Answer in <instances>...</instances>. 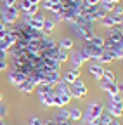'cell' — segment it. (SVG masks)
Listing matches in <instances>:
<instances>
[{
  "mask_svg": "<svg viewBox=\"0 0 123 125\" xmlns=\"http://www.w3.org/2000/svg\"><path fill=\"white\" fill-rule=\"evenodd\" d=\"M107 52H109V54L114 57V61H116V59L121 61V57H123V42H120V43H113V47H111V49L107 51Z\"/></svg>",
  "mask_w": 123,
  "mask_h": 125,
  "instance_id": "cell-11",
  "label": "cell"
},
{
  "mask_svg": "<svg viewBox=\"0 0 123 125\" xmlns=\"http://www.w3.org/2000/svg\"><path fill=\"white\" fill-rule=\"evenodd\" d=\"M107 40H111L113 43H120V42H123L121 26H113V28H109V37H107Z\"/></svg>",
  "mask_w": 123,
  "mask_h": 125,
  "instance_id": "cell-9",
  "label": "cell"
},
{
  "mask_svg": "<svg viewBox=\"0 0 123 125\" xmlns=\"http://www.w3.org/2000/svg\"><path fill=\"white\" fill-rule=\"evenodd\" d=\"M43 19H45V16L37 12L33 16H24V24H28L29 28H33V30H42Z\"/></svg>",
  "mask_w": 123,
  "mask_h": 125,
  "instance_id": "cell-4",
  "label": "cell"
},
{
  "mask_svg": "<svg viewBox=\"0 0 123 125\" xmlns=\"http://www.w3.org/2000/svg\"><path fill=\"white\" fill-rule=\"evenodd\" d=\"M26 75L24 73H21V71H18V70H7V82L10 83V85H14V87H18L21 82H24L26 80Z\"/></svg>",
  "mask_w": 123,
  "mask_h": 125,
  "instance_id": "cell-5",
  "label": "cell"
},
{
  "mask_svg": "<svg viewBox=\"0 0 123 125\" xmlns=\"http://www.w3.org/2000/svg\"><path fill=\"white\" fill-rule=\"evenodd\" d=\"M4 125H5V123H4Z\"/></svg>",
  "mask_w": 123,
  "mask_h": 125,
  "instance_id": "cell-41",
  "label": "cell"
},
{
  "mask_svg": "<svg viewBox=\"0 0 123 125\" xmlns=\"http://www.w3.org/2000/svg\"><path fill=\"white\" fill-rule=\"evenodd\" d=\"M29 125H43V120L40 116H31V120H29Z\"/></svg>",
  "mask_w": 123,
  "mask_h": 125,
  "instance_id": "cell-30",
  "label": "cell"
},
{
  "mask_svg": "<svg viewBox=\"0 0 123 125\" xmlns=\"http://www.w3.org/2000/svg\"><path fill=\"white\" fill-rule=\"evenodd\" d=\"M5 115H7V108H5L4 104H0V120H4Z\"/></svg>",
  "mask_w": 123,
  "mask_h": 125,
  "instance_id": "cell-33",
  "label": "cell"
},
{
  "mask_svg": "<svg viewBox=\"0 0 123 125\" xmlns=\"http://www.w3.org/2000/svg\"><path fill=\"white\" fill-rule=\"evenodd\" d=\"M56 125H69V120L68 122H63V123H56Z\"/></svg>",
  "mask_w": 123,
  "mask_h": 125,
  "instance_id": "cell-38",
  "label": "cell"
},
{
  "mask_svg": "<svg viewBox=\"0 0 123 125\" xmlns=\"http://www.w3.org/2000/svg\"><path fill=\"white\" fill-rule=\"evenodd\" d=\"M104 111V104H101V103H88L87 104V111L82 115V120H85V122H88V120H97L99 116H101V113Z\"/></svg>",
  "mask_w": 123,
  "mask_h": 125,
  "instance_id": "cell-1",
  "label": "cell"
},
{
  "mask_svg": "<svg viewBox=\"0 0 123 125\" xmlns=\"http://www.w3.org/2000/svg\"><path fill=\"white\" fill-rule=\"evenodd\" d=\"M19 92H24V94H31L33 90H35V85H33V82L29 80V78H26L24 82H21L18 87H16Z\"/></svg>",
  "mask_w": 123,
  "mask_h": 125,
  "instance_id": "cell-13",
  "label": "cell"
},
{
  "mask_svg": "<svg viewBox=\"0 0 123 125\" xmlns=\"http://www.w3.org/2000/svg\"><path fill=\"white\" fill-rule=\"evenodd\" d=\"M102 80H106V82H116V75H114L111 70H106V68H104V71H102Z\"/></svg>",
  "mask_w": 123,
  "mask_h": 125,
  "instance_id": "cell-25",
  "label": "cell"
},
{
  "mask_svg": "<svg viewBox=\"0 0 123 125\" xmlns=\"http://www.w3.org/2000/svg\"><path fill=\"white\" fill-rule=\"evenodd\" d=\"M54 28H56V23H54L52 19H49V18H45L40 31H42V35H47V37H49V35L52 33V31H54Z\"/></svg>",
  "mask_w": 123,
  "mask_h": 125,
  "instance_id": "cell-14",
  "label": "cell"
},
{
  "mask_svg": "<svg viewBox=\"0 0 123 125\" xmlns=\"http://www.w3.org/2000/svg\"><path fill=\"white\" fill-rule=\"evenodd\" d=\"M68 56H69V51H66V49H57V52H56V59H57V62H61V64H63V62H66L68 61Z\"/></svg>",
  "mask_w": 123,
  "mask_h": 125,
  "instance_id": "cell-20",
  "label": "cell"
},
{
  "mask_svg": "<svg viewBox=\"0 0 123 125\" xmlns=\"http://www.w3.org/2000/svg\"><path fill=\"white\" fill-rule=\"evenodd\" d=\"M101 89L107 94V96L121 94V92H120V89H118V85H116V82H106V80H102V78H101Z\"/></svg>",
  "mask_w": 123,
  "mask_h": 125,
  "instance_id": "cell-6",
  "label": "cell"
},
{
  "mask_svg": "<svg viewBox=\"0 0 123 125\" xmlns=\"http://www.w3.org/2000/svg\"><path fill=\"white\" fill-rule=\"evenodd\" d=\"M102 71H104V66L99 64V62H92V64L88 66V73L95 78V80H101L102 78Z\"/></svg>",
  "mask_w": 123,
  "mask_h": 125,
  "instance_id": "cell-10",
  "label": "cell"
},
{
  "mask_svg": "<svg viewBox=\"0 0 123 125\" xmlns=\"http://www.w3.org/2000/svg\"><path fill=\"white\" fill-rule=\"evenodd\" d=\"M29 2H31L33 5H40V0H29Z\"/></svg>",
  "mask_w": 123,
  "mask_h": 125,
  "instance_id": "cell-37",
  "label": "cell"
},
{
  "mask_svg": "<svg viewBox=\"0 0 123 125\" xmlns=\"http://www.w3.org/2000/svg\"><path fill=\"white\" fill-rule=\"evenodd\" d=\"M97 62H99V64H102V66H104V62H106V64H111V62H114V57H113L109 52H107V51H104V52L99 56Z\"/></svg>",
  "mask_w": 123,
  "mask_h": 125,
  "instance_id": "cell-19",
  "label": "cell"
},
{
  "mask_svg": "<svg viewBox=\"0 0 123 125\" xmlns=\"http://www.w3.org/2000/svg\"><path fill=\"white\" fill-rule=\"evenodd\" d=\"M2 2H4L5 7H14V5L18 4V0H2Z\"/></svg>",
  "mask_w": 123,
  "mask_h": 125,
  "instance_id": "cell-34",
  "label": "cell"
},
{
  "mask_svg": "<svg viewBox=\"0 0 123 125\" xmlns=\"http://www.w3.org/2000/svg\"><path fill=\"white\" fill-rule=\"evenodd\" d=\"M47 10H50L52 14H59V12H63V5H61V4H54V5H50Z\"/></svg>",
  "mask_w": 123,
  "mask_h": 125,
  "instance_id": "cell-28",
  "label": "cell"
},
{
  "mask_svg": "<svg viewBox=\"0 0 123 125\" xmlns=\"http://www.w3.org/2000/svg\"><path fill=\"white\" fill-rule=\"evenodd\" d=\"M57 47H61V49H66V51H71L73 47H75V42H73V38L64 37V38H61V40H59Z\"/></svg>",
  "mask_w": 123,
  "mask_h": 125,
  "instance_id": "cell-18",
  "label": "cell"
},
{
  "mask_svg": "<svg viewBox=\"0 0 123 125\" xmlns=\"http://www.w3.org/2000/svg\"><path fill=\"white\" fill-rule=\"evenodd\" d=\"M87 43H90V45H94V47H99V49H102V45H104V38L102 37H99V35H94L90 38V42H87Z\"/></svg>",
  "mask_w": 123,
  "mask_h": 125,
  "instance_id": "cell-22",
  "label": "cell"
},
{
  "mask_svg": "<svg viewBox=\"0 0 123 125\" xmlns=\"http://www.w3.org/2000/svg\"><path fill=\"white\" fill-rule=\"evenodd\" d=\"M54 4H59V0H40V5H42L43 9H49V7L54 5Z\"/></svg>",
  "mask_w": 123,
  "mask_h": 125,
  "instance_id": "cell-27",
  "label": "cell"
},
{
  "mask_svg": "<svg viewBox=\"0 0 123 125\" xmlns=\"http://www.w3.org/2000/svg\"><path fill=\"white\" fill-rule=\"evenodd\" d=\"M101 24H102L104 28H107V30H109V28H113V26H116V24H114V21H113V18H111V14L104 16V18L101 19Z\"/></svg>",
  "mask_w": 123,
  "mask_h": 125,
  "instance_id": "cell-23",
  "label": "cell"
},
{
  "mask_svg": "<svg viewBox=\"0 0 123 125\" xmlns=\"http://www.w3.org/2000/svg\"><path fill=\"white\" fill-rule=\"evenodd\" d=\"M109 125H120V123H118V122H114V120H113V122H111V123H109Z\"/></svg>",
  "mask_w": 123,
  "mask_h": 125,
  "instance_id": "cell-39",
  "label": "cell"
},
{
  "mask_svg": "<svg viewBox=\"0 0 123 125\" xmlns=\"http://www.w3.org/2000/svg\"><path fill=\"white\" fill-rule=\"evenodd\" d=\"M78 52H80V57H82V61H83V62H88V61H90V54H88V51H87V47L80 49Z\"/></svg>",
  "mask_w": 123,
  "mask_h": 125,
  "instance_id": "cell-26",
  "label": "cell"
},
{
  "mask_svg": "<svg viewBox=\"0 0 123 125\" xmlns=\"http://www.w3.org/2000/svg\"><path fill=\"white\" fill-rule=\"evenodd\" d=\"M71 85H73V87L69 89V97H71V99H73V97H75V99H82V97L87 96V92H88V90H87V85L82 82V78L75 80Z\"/></svg>",
  "mask_w": 123,
  "mask_h": 125,
  "instance_id": "cell-3",
  "label": "cell"
},
{
  "mask_svg": "<svg viewBox=\"0 0 123 125\" xmlns=\"http://www.w3.org/2000/svg\"><path fill=\"white\" fill-rule=\"evenodd\" d=\"M107 115H111L113 118H121L123 115V106L121 104H116V103H107Z\"/></svg>",
  "mask_w": 123,
  "mask_h": 125,
  "instance_id": "cell-7",
  "label": "cell"
},
{
  "mask_svg": "<svg viewBox=\"0 0 123 125\" xmlns=\"http://www.w3.org/2000/svg\"><path fill=\"white\" fill-rule=\"evenodd\" d=\"M52 120L56 122V123H63V122H68L69 118H68V109L66 108H59V111L52 116Z\"/></svg>",
  "mask_w": 123,
  "mask_h": 125,
  "instance_id": "cell-15",
  "label": "cell"
},
{
  "mask_svg": "<svg viewBox=\"0 0 123 125\" xmlns=\"http://www.w3.org/2000/svg\"><path fill=\"white\" fill-rule=\"evenodd\" d=\"M83 4L88 5V7H95V5L101 4V0H83Z\"/></svg>",
  "mask_w": 123,
  "mask_h": 125,
  "instance_id": "cell-31",
  "label": "cell"
},
{
  "mask_svg": "<svg viewBox=\"0 0 123 125\" xmlns=\"http://www.w3.org/2000/svg\"><path fill=\"white\" fill-rule=\"evenodd\" d=\"M37 96H38L40 104H43L45 108H52V96H54V92H50V94H37Z\"/></svg>",
  "mask_w": 123,
  "mask_h": 125,
  "instance_id": "cell-16",
  "label": "cell"
},
{
  "mask_svg": "<svg viewBox=\"0 0 123 125\" xmlns=\"http://www.w3.org/2000/svg\"><path fill=\"white\" fill-rule=\"evenodd\" d=\"M38 7H40V5H31L24 16H33V14H37V12H38Z\"/></svg>",
  "mask_w": 123,
  "mask_h": 125,
  "instance_id": "cell-32",
  "label": "cell"
},
{
  "mask_svg": "<svg viewBox=\"0 0 123 125\" xmlns=\"http://www.w3.org/2000/svg\"><path fill=\"white\" fill-rule=\"evenodd\" d=\"M82 76V71L78 70V68H71V70H68L66 73H64V78H63V80L66 82V83H73L75 80H78V78Z\"/></svg>",
  "mask_w": 123,
  "mask_h": 125,
  "instance_id": "cell-8",
  "label": "cell"
},
{
  "mask_svg": "<svg viewBox=\"0 0 123 125\" xmlns=\"http://www.w3.org/2000/svg\"><path fill=\"white\" fill-rule=\"evenodd\" d=\"M68 59H71V64H73V68H82L83 66V61H82V57H80V52L78 51H71L69 52V56H68Z\"/></svg>",
  "mask_w": 123,
  "mask_h": 125,
  "instance_id": "cell-12",
  "label": "cell"
},
{
  "mask_svg": "<svg viewBox=\"0 0 123 125\" xmlns=\"http://www.w3.org/2000/svg\"><path fill=\"white\" fill-rule=\"evenodd\" d=\"M109 103L121 104V103H123V99H121V94H114V96H109Z\"/></svg>",
  "mask_w": 123,
  "mask_h": 125,
  "instance_id": "cell-29",
  "label": "cell"
},
{
  "mask_svg": "<svg viewBox=\"0 0 123 125\" xmlns=\"http://www.w3.org/2000/svg\"><path fill=\"white\" fill-rule=\"evenodd\" d=\"M82 115H83V111H82L80 108H76V106H73V108L68 109V118H69V120L78 122V120H82Z\"/></svg>",
  "mask_w": 123,
  "mask_h": 125,
  "instance_id": "cell-17",
  "label": "cell"
},
{
  "mask_svg": "<svg viewBox=\"0 0 123 125\" xmlns=\"http://www.w3.org/2000/svg\"><path fill=\"white\" fill-rule=\"evenodd\" d=\"M18 18H19V10H18L16 5L14 7H4L2 12H0V19H2L9 28H10V24H14L18 21Z\"/></svg>",
  "mask_w": 123,
  "mask_h": 125,
  "instance_id": "cell-2",
  "label": "cell"
},
{
  "mask_svg": "<svg viewBox=\"0 0 123 125\" xmlns=\"http://www.w3.org/2000/svg\"><path fill=\"white\" fill-rule=\"evenodd\" d=\"M95 122H97V125H109V123L113 122V116H111V115H107L106 111H102L101 116H99Z\"/></svg>",
  "mask_w": 123,
  "mask_h": 125,
  "instance_id": "cell-21",
  "label": "cell"
},
{
  "mask_svg": "<svg viewBox=\"0 0 123 125\" xmlns=\"http://www.w3.org/2000/svg\"><path fill=\"white\" fill-rule=\"evenodd\" d=\"M104 2H109V4H114V5H116V4L120 2V0H104Z\"/></svg>",
  "mask_w": 123,
  "mask_h": 125,
  "instance_id": "cell-35",
  "label": "cell"
},
{
  "mask_svg": "<svg viewBox=\"0 0 123 125\" xmlns=\"http://www.w3.org/2000/svg\"><path fill=\"white\" fill-rule=\"evenodd\" d=\"M18 5H19V7H18V10H19V12H23V14H26V12H28V9L31 7L33 4L29 2V0H19V4H18Z\"/></svg>",
  "mask_w": 123,
  "mask_h": 125,
  "instance_id": "cell-24",
  "label": "cell"
},
{
  "mask_svg": "<svg viewBox=\"0 0 123 125\" xmlns=\"http://www.w3.org/2000/svg\"><path fill=\"white\" fill-rule=\"evenodd\" d=\"M2 99H4V94H2V92H0V101H2Z\"/></svg>",
  "mask_w": 123,
  "mask_h": 125,
  "instance_id": "cell-40",
  "label": "cell"
},
{
  "mask_svg": "<svg viewBox=\"0 0 123 125\" xmlns=\"http://www.w3.org/2000/svg\"><path fill=\"white\" fill-rule=\"evenodd\" d=\"M87 125H97V122H95V120H88Z\"/></svg>",
  "mask_w": 123,
  "mask_h": 125,
  "instance_id": "cell-36",
  "label": "cell"
}]
</instances>
